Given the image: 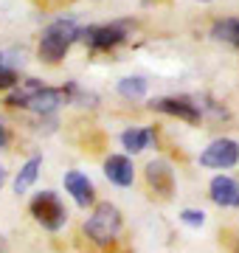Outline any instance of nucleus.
Returning <instances> with one entry per match:
<instances>
[{
    "mask_svg": "<svg viewBox=\"0 0 239 253\" xmlns=\"http://www.w3.org/2000/svg\"><path fill=\"white\" fill-rule=\"evenodd\" d=\"M79 31L82 28L76 26L74 20H54L51 26H45V31H42V37H40V59L48 65H56L62 62L65 54L71 51V45H74L76 40H79Z\"/></svg>",
    "mask_w": 239,
    "mask_h": 253,
    "instance_id": "nucleus-1",
    "label": "nucleus"
},
{
    "mask_svg": "<svg viewBox=\"0 0 239 253\" xmlns=\"http://www.w3.org/2000/svg\"><path fill=\"white\" fill-rule=\"evenodd\" d=\"M121 231V211L113 203H96L90 219L84 222V234L96 245H110Z\"/></svg>",
    "mask_w": 239,
    "mask_h": 253,
    "instance_id": "nucleus-2",
    "label": "nucleus"
},
{
    "mask_svg": "<svg viewBox=\"0 0 239 253\" xmlns=\"http://www.w3.org/2000/svg\"><path fill=\"white\" fill-rule=\"evenodd\" d=\"M28 208H31V217L37 219L45 231H51V234L62 231L65 222H68V208H65V203L56 197L54 191H40V194H34V200H31Z\"/></svg>",
    "mask_w": 239,
    "mask_h": 253,
    "instance_id": "nucleus-3",
    "label": "nucleus"
},
{
    "mask_svg": "<svg viewBox=\"0 0 239 253\" xmlns=\"http://www.w3.org/2000/svg\"><path fill=\"white\" fill-rule=\"evenodd\" d=\"M132 23H107V26H90V28H82L79 31V40H84L90 48L96 51H107V48H116L119 42H124L129 34Z\"/></svg>",
    "mask_w": 239,
    "mask_h": 253,
    "instance_id": "nucleus-4",
    "label": "nucleus"
},
{
    "mask_svg": "<svg viewBox=\"0 0 239 253\" xmlns=\"http://www.w3.org/2000/svg\"><path fill=\"white\" fill-rule=\"evenodd\" d=\"M239 161V144L231 138H217L200 152V166L205 169H231Z\"/></svg>",
    "mask_w": 239,
    "mask_h": 253,
    "instance_id": "nucleus-5",
    "label": "nucleus"
},
{
    "mask_svg": "<svg viewBox=\"0 0 239 253\" xmlns=\"http://www.w3.org/2000/svg\"><path fill=\"white\" fill-rule=\"evenodd\" d=\"M149 107L155 113H163V116H175L180 121H189V124H200V107L194 104L192 99H177V96H166V99H152Z\"/></svg>",
    "mask_w": 239,
    "mask_h": 253,
    "instance_id": "nucleus-6",
    "label": "nucleus"
},
{
    "mask_svg": "<svg viewBox=\"0 0 239 253\" xmlns=\"http://www.w3.org/2000/svg\"><path fill=\"white\" fill-rule=\"evenodd\" d=\"M62 183H65V191L74 197V203L79 208L96 206V189H93V180L84 172H76V169L74 172H65Z\"/></svg>",
    "mask_w": 239,
    "mask_h": 253,
    "instance_id": "nucleus-7",
    "label": "nucleus"
},
{
    "mask_svg": "<svg viewBox=\"0 0 239 253\" xmlns=\"http://www.w3.org/2000/svg\"><path fill=\"white\" fill-rule=\"evenodd\" d=\"M104 174H107V180L113 186H121V189H127L135 183V166H132V158L127 155H110L107 161H104Z\"/></svg>",
    "mask_w": 239,
    "mask_h": 253,
    "instance_id": "nucleus-8",
    "label": "nucleus"
},
{
    "mask_svg": "<svg viewBox=\"0 0 239 253\" xmlns=\"http://www.w3.org/2000/svg\"><path fill=\"white\" fill-rule=\"evenodd\" d=\"M147 183L155 189V194L169 197L175 191V172L166 161H149L147 163Z\"/></svg>",
    "mask_w": 239,
    "mask_h": 253,
    "instance_id": "nucleus-9",
    "label": "nucleus"
},
{
    "mask_svg": "<svg viewBox=\"0 0 239 253\" xmlns=\"http://www.w3.org/2000/svg\"><path fill=\"white\" fill-rule=\"evenodd\" d=\"M208 197L222 208H231L237 206V197H239V183L228 174H217L211 183H208Z\"/></svg>",
    "mask_w": 239,
    "mask_h": 253,
    "instance_id": "nucleus-10",
    "label": "nucleus"
},
{
    "mask_svg": "<svg viewBox=\"0 0 239 253\" xmlns=\"http://www.w3.org/2000/svg\"><path fill=\"white\" fill-rule=\"evenodd\" d=\"M59 104H65V93L42 84V87H40L31 99H28L26 107L34 110V113H40V116H51V113H56V110H59Z\"/></svg>",
    "mask_w": 239,
    "mask_h": 253,
    "instance_id": "nucleus-11",
    "label": "nucleus"
},
{
    "mask_svg": "<svg viewBox=\"0 0 239 253\" xmlns=\"http://www.w3.org/2000/svg\"><path fill=\"white\" fill-rule=\"evenodd\" d=\"M40 172H42V158H40V155L28 158V161L20 166L17 177H14V194H26V191L37 183Z\"/></svg>",
    "mask_w": 239,
    "mask_h": 253,
    "instance_id": "nucleus-12",
    "label": "nucleus"
},
{
    "mask_svg": "<svg viewBox=\"0 0 239 253\" xmlns=\"http://www.w3.org/2000/svg\"><path fill=\"white\" fill-rule=\"evenodd\" d=\"M11 51H0V90H9L20 82L17 68L23 65V54H17L14 59H9Z\"/></svg>",
    "mask_w": 239,
    "mask_h": 253,
    "instance_id": "nucleus-13",
    "label": "nucleus"
},
{
    "mask_svg": "<svg viewBox=\"0 0 239 253\" xmlns=\"http://www.w3.org/2000/svg\"><path fill=\"white\" fill-rule=\"evenodd\" d=\"M121 144H124V149L132 152V155L144 152V149L152 144V129H144V126H129V129L121 132Z\"/></svg>",
    "mask_w": 239,
    "mask_h": 253,
    "instance_id": "nucleus-14",
    "label": "nucleus"
},
{
    "mask_svg": "<svg viewBox=\"0 0 239 253\" xmlns=\"http://www.w3.org/2000/svg\"><path fill=\"white\" fill-rule=\"evenodd\" d=\"M40 87H42V82H37V79L20 82V84H14V87H11V93H9V99H6V104H9V107H26L28 99H31V96L40 90Z\"/></svg>",
    "mask_w": 239,
    "mask_h": 253,
    "instance_id": "nucleus-15",
    "label": "nucleus"
},
{
    "mask_svg": "<svg viewBox=\"0 0 239 253\" xmlns=\"http://www.w3.org/2000/svg\"><path fill=\"white\" fill-rule=\"evenodd\" d=\"M237 31H239V20L237 17L217 20V23L211 26V37H214V40L228 42V45H237Z\"/></svg>",
    "mask_w": 239,
    "mask_h": 253,
    "instance_id": "nucleus-16",
    "label": "nucleus"
},
{
    "mask_svg": "<svg viewBox=\"0 0 239 253\" xmlns=\"http://www.w3.org/2000/svg\"><path fill=\"white\" fill-rule=\"evenodd\" d=\"M119 93L124 99H144L147 96V82L141 76H127V79L119 82Z\"/></svg>",
    "mask_w": 239,
    "mask_h": 253,
    "instance_id": "nucleus-17",
    "label": "nucleus"
},
{
    "mask_svg": "<svg viewBox=\"0 0 239 253\" xmlns=\"http://www.w3.org/2000/svg\"><path fill=\"white\" fill-rule=\"evenodd\" d=\"M180 222L189 228H200L205 225V211H197V208H186V211H180Z\"/></svg>",
    "mask_w": 239,
    "mask_h": 253,
    "instance_id": "nucleus-18",
    "label": "nucleus"
},
{
    "mask_svg": "<svg viewBox=\"0 0 239 253\" xmlns=\"http://www.w3.org/2000/svg\"><path fill=\"white\" fill-rule=\"evenodd\" d=\"M9 146V124H6V118L0 116V152Z\"/></svg>",
    "mask_w": 239,
    "mask_h": 253,
    "instance_id": "nucleus-19",
    "label": "nucleus"
},
{
    "mask_svg": "<svg viewBox=\"0 0 239 253\" xmlns=\"http://www.w3.org/2000/svg\"><path fill=\"white\" fill-rule=\"evenodd\" d=\"M3 183H6V169L0 166V186H3Z\"/></svg>",
    "mask_w": 239,
    "mask_h": 253,
    "instance_id": "nucleus-20",
    "label": "nucleus"
},
{
    "mask_svg": "<svg viewBox=\"0 0 239 253\" xmlns=\"http://www.w3.org/2000/svg\"><path fill=\"white\" fill-rule=\"evenodd\" d=\"M3 248H6V242H3V236H0V251H3Z\"/></svg>",
    "mask_w": 239,
    "mask_h": 253,
    "instance_id": "nucleus-21",
    "label": "nucleus"
},
{
    "mask_svg": "<svg viewBox=\"0 0 239 253\" xmlns=\"http://www.w3.org/2000/svg\"><path fill=\"white\" fill-rule=\"evenodd\" d=\"M197 3H211V0H197Z\"/></svg>",
    "mask_w": 239,
    "mask_h": 253,
    "instance_id": "nucleus-22",
    "label": "nucleus"
},
{
    "mask_svg": "<svg viewBox=\"0 0 239 253\" xmlns=\"http://www.w3.org/2000/svg\"><path fill=\"white\" fill-rule=\"evenodd\" d=\"M237 45H239V31H237Z\"/></svg>",
    "mask_w": 239,
    "mask_h": 253,
    "instance_id": "nucleus-23",
    "label": "nucleus"
},
{
    "mask_svg": "<svg viewBox=\"0 0 239 253\" xmlns=\"http://www.w3.org/2000/svg\"><path fill=\"white\" fill-rule=\"evenodd\" d=\"M237 206H239V197H237Z\"/></svg>",
    "mask_w": 239,
    "mask_h": 253,
    "instance_id": "nucleus-24",
    "label": "nucleus"
}]
</instances>
